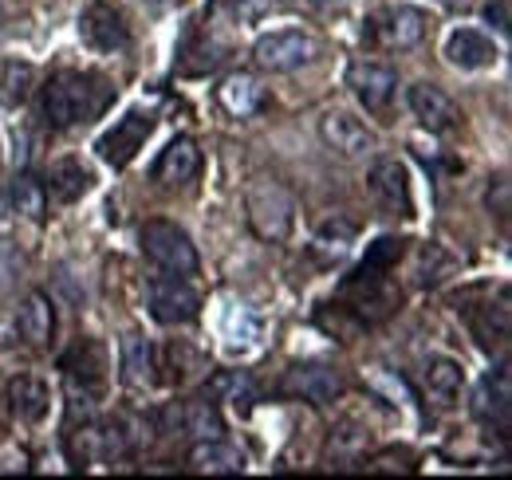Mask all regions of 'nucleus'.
Instances as JSON below:
<instances>
[{"mask_svg":"<svg viewBox=\"0 0 512 480\" xmlns=\"http://www.w3.org/2000/svg\"><path fill=\"white\" fill-rule=\"evenodd\" d=\"M320 138L343 162H375L379 154V134L363 119H355L351 111H323Z\"/></svg>","mask_w":512,"mask_h":480,"instance_id":"nucleus-5","label":"nucleus"},{"mask_svg":"<svg viewBox=\"0 0 512 480\" xmlns=\"http://www.w3.org/2000/svg\"><path fill=\"white\" fill-rule=\"evenodd\" d=\"M32 83H36L32 63L8 60L0 67V103H4V107H20V103L28 99V91H32Z\"/></svg>","mask_w":512,"mask_h":480,"instance_id":"nucleus-30","label":"nucleus"},{"mask_svg":"<svg viewBox=\"0 0 512 480\" xmlns=\"http://www.w3.org/2000/svg\"><path fill=\"white\" fill-rule=\"evenodd\" d=\"M497 44L489 32L481 28H453L446 40V60L457 67V71H485L497 63Z\"/></svg>","mask_w":512,"mask_h":480,"instance_id":"nucleus-15","label":"nucleus"},{"mask_svg":"<svg viewBox=\"0 0 512 480\" xmlns=\"http://www.w3.org/2000/svg\"><path fill=\"white\" fill-rule=\"evenodd\" d=\"M221 331H225V343H229L233 351H249L256 339H260V319H256L245 303H229Z\"/></svg>","mask_w":512,"mask_h":480,"instance_id":"nucleus-29","label":"nucleus"},{"mask_svg":"<svg viewBox=\"0 0 512 480\" xmlns=\"http://www.w3.org/2000/svg\"><path fill=\"white\" fill-rule=\"evenodd\" d=\"M473 418L497 429H509L512 421V386H509V362L497 366V374H485L481 386L473 390Z\"/></svg>","mask_w":512,"mask_h":480,"instance_id":"nucleus-13","label":"nucleus"},{"mask_svg":"<svg viewBox=\"0 0 512 480\" xmlns=\"http://www.w3.org/2000/svg\"><path fill=\"white\" fill-rule=\"evenodd\" d=\"M422 382H426V390L438 398V406H453V402L461 398L465 370H461V362L446 359V355H430V359H426V370H422Z\"/></svg>","mask_w":512,"mask_h":480,"instance_id":"nucleus-24","label":"nucleus"},{"mask_svg":"<svg viewBox=\"0 0 512 480\" xmlns=\"http://www.w3.org/2000/svg\"><path fill=\"white\" fill-rule=\"evenodd\" d=\"M79 32H83V40H87L95 52H119V48L130 44L127 20L119 16V8H111V4H103V0L83 12Z\"/></svg>","mask_w":512,"mask_h":480,"instance_id":"nucleus-14","label":"nucleus"},{"mask_svg":"<svg viewBox=\"0 0 512 480\" xmlns=\"http://www.w3.org/2000/svg\"><path fill=\"white\" fill-rule=\"evenodd\" d=\"M320 56V44L316 36L300 32V28H280V32H264L253 44V60L272 71V75H288V71H300Z\"/></svg>","mask_w":512,"mask_h":480,"instance_id":"nucleus-4","label":"nucleus"},{"mask_svg":"<svg viewBox=\"0 0 512 480\" xmlns=\"http://www.w3.org/2000/svg\"><path fill=\"white\" fill-rule=\"evenodd\" d=\"M402 252H406V240L402 237H379L371 248H367V264H375V268H394L398 260H402Z\"/></svg>","mask_w":512,"mask_h":480,"instance_id":"nucleus-31","label":"nucleus"},{"mask_svg":"<svg viewBox=\"0 0 512 480\" xmlns=\"http://www.w3.org/2000/svg\"><path fill=\"white\" fill-rule=\"evenodd\" d=\"M150 8H174V4H182V0H146Z\"/></svg>","mask_w":512,"mask_h":480,"instance_id":"nucleus-34","label":"nucleus"},{"mask_svg":"<svg viewBox=\"0 0 512 480\" xmlns=\"http://www.w3.org/2000/svg\"><path fill=\"white\" fill-rule=\"evenodd\" d=\"M489 209H493L501 221H509V178H505V174H497L493 185H489Z\"/></svg>","mask_w":512,"mask_h":480,"instance_id":"nucleus-32","label":"nucleus"},{"mask_svg":"<svg viewBox=\"0 0 512 480\" xmlns=\"http://www.w3.org/2000/svg\"><path fill=\"white\" fill-rule=\"evenodd\" d=\"M347 87H351V95L367 111H383V107H390V99L398 91V71L390 63L359 56V60H351V67H347Z\"/></svg>","mask_w":512,"mask_h":480,"instance_id":"nucleus-10","label":"nucleus"},{"mask_svg":"<svg viewBox=\"0 0 512 480\" xmlns=\"http://www.w3.org/2000/svg\"><path fill=\"white\" fill-rule=\"evenodd\" d=\"M119 370L130 390H150L158 382V351L150 347V339H142L138 331L123 335L119 343Z\"/></svg>","mask_w":512,"mask_h":480,"instance_id":"nucleus-17","label":"nucleus"},{"mask_svg":"<svg viewBox=\"0 0 512 480\" xmlns=\"http://www.w3.org/2000/svg\"><path fill=\"white\" fill-rule=\"evenodd\" d=\"M170 414H174V421L190 433L193 441H205V437H221V433H225V418H221L217 402L197 398V402H182V406H174Z\"/></svg>","mask_w":512,"mask_h":480,"instance_id":"nucleus-25","label":"nucleus"},{"mask_svg":"<svg viewBox=\"0 0 512 480\" xmlns=\"http://www.w3.org/2000/svg\"><path fill=\"white\" fill-rule=\"evenodd\" d=\"M249 457L225 441V437H205L190 449V469L193 473H213V477H233V473H245Z\"/></svg>","mask_w":512,"mask_h":480,"instance_id":"nucleus-18","label":"nucleus"},{"mask_svg":"<svg viewBox=\"0 0 512 480\" xmlns=\"http://www.w3.org/2000/svg\"><path fill=\"white\" fill-rule=\"evenodd\" d=\"M91 185H95V174L79 158H60L48 166V189L60 201H79L83 193H91Z\"/></svg>","mask_w":512,"mask_h":480,"instance_id":"nucleus-27","label":"nucleus"},{"mask_svg":"<svg viewBox=\"0 0 512 480\" xmlns=\"http://www.w3.org/2000/svg\"><path fill=\"white\" fill-rule=\"evenodd\" d=\"M154 111H130L123 119L115 122V130H107L99 142H95V150H99V158L107 162V166H115V170H123L134 162V154L146 146V138L154 134Z\"/></svg>","mask_w":512,"mask_h":480,"instance_id":"nucleus-8","label":"nucleus"},{"mask_svg":"<svg viewBox=\"0 0 512 480\" xmlns=\"http://www.w3.org/2000/svg\"><path fill=\"white\" fill-rule=\"evenodd\" d=\"M138 244H142V256L158 268V272H174V276H193L197 272V248H193L190 233L178 225V221H146L138 229Z\"/></svg>","mask_w":512,"mask_h":480,"instance_id":"nucleus-3","label":"nucleus"},{"mask_svg":"<svg viewBox=\"0 0 512 480\" xmlns=\"http://www.w3.org/2000/svg\"><path fill=\"white\" fill-rule=\"evenodd\" d=\"M205 398L209 402H233V406H253L256 398V382L245 370H217L205 378Z\"/></svg>","mask_w":512,"mask_h":480,"instance_id":"nucleus-28","label":"nucleus"},{"mask_svg":"<svg viewBox=\"0 0 512 480\" xmlns=\"http://www.w3.org/2000/svg\"><path fill=\"white\" fill-rule=\"evenodd\" d=\"M245 217H249V229L268 244H280V240L292 237V225H296V201L292 193L280 185V181L256 178L245 189Z\"/></svg>","mask_w":512,"mask_h":480,"instance_id":"nucleus-2","label":"nucleus"},{"mask_svg":"<svg viewBox=\"0 0 512 480\" xmlns=\"http://www.w3.org/2000/svg\"><path fill=\"white\" fill-rule=\"evenodd\" d=\"M371 40L386 52H410L426 40V12L410 4H390L371 20Z\"/></svg>","mask_w":512,"mask_h":480,"instance_id":"nucleus-7","label":"nucleus"},{"mask_svg":"<svg viewBox=\"0 0 512 480\" xmlns=\"http://www.w3.org/2000/svg\"><path fill=\"white\" fill-rule=\"evenodd\" d=\"M146 303L150 315L166 327H182L201 315V292L190 284V276H174V272H162L146 284Z\"/></svg>","mask_w":512,"mask_h":480,"instance_id":"nucleus-6","label":"nucleus"},{"mask_svg":"<svg viewBox=\"0 0 512 480\" xmlns=\"http://www.w3.org/2000/svg\"><path fill=\"white\" fill-rule=\"evenodd\" d=\"M197 174H201V150H197V142L186 138V134L174 138L158 154V162L150 166V178L158 181V185H190Z\"/></svg>","mask_w":512,"mask_h":480,"instance_id":"nucleus-16","label":"nucleus"},{"mask_svg":"<svg viewBox=\"0 0 512 480\" xmlns=\"http://www.w3.org/2000/svg\"><path fill=\"white\" fill-rule=\"evenodd\" d=\"M351 248H355V225L335 217V221H323L320 225V233L308 244V256L320 268H335V264H343L351 256Z\"/></svg>","mask_w":512,"mask_h":480,"instance_id":"nucleus-21","label":"nucleus"},{"mask_svg":"<svg viewBox=\"0 0 512 480\" xmlns=\"http://www.w3.org/2000/svg\"><path fill=\"white\" fill-rule=\"evenodd\" d=\"M4 402H8V414H12V418L32 425V421H40L48 414L52 394H48V386H44L36 374H16V378L8 382V390H4Z\"/></svg>","mask_w":512,"mask_h":480,"instance_id":"nucleus-20","label":"nucleus"},{"mask_svg":"<svg viewBox=\"0 0 512 480\" xmlns=\"http://www.w3.org/2000/svg\"><path fill=\"white\" fill-rule=\"evenodd\" d=\"M217 103H221L233 119H249V115L260 111V103H264V87H260V79L249 75V71H233V75L221 79Z\"/></svg>","mask_w":512,"mask_h":480,"instance_id":"nucleus-22","label":"nucleus"},{"mask_svg":"<svg viewBox=\"0 0 512 480\" xmlns=\"http://www.w3.org/2000/svg\"><path fill=\"white\" fill-rule=\"evenodd\" d=\"M371 193L379 197L386 213L394 217H414V197H410V170L398 158H379L371 166Z\"/></svg>","mask_w":512,"mask_h":480,"instance_id":"nucleus-11","label":"nucleus"},{"mask_svg":"<svg viewBox=\"0 0 512 480\" xmlns=\"http://www.w3.org/2000/svg\"><path fill=\"white\" fill-rule=\"evenodd\" d=\"M406 103H410L414 119L422 122L430 134H449V130H457V126H461V111H457V103L449 99L442 87H434V83H414V87H410V95H406Z\"/></svg>","mask_w":512,"mask_h":480,"instance_id":"nucleus-12","label":"nucleus"},{"mask_svg":"<svg viewBox=\"0 0 512 480\" xmlns=\"http://www.w3.org/2000/svg\"><path fill=\"white\" fill-rule=\"evenodd\" d=\"M339 390H343V378L327 362H292L284 370V378H280V394L300 398V402H312V406L335 402Z\"/></svg>","mask_w":512,"mask_h":480,"instance_id":"nucleus-9","label":"nucleus"},{"mask_svg":"<svg viewBox=\"0 0 512 480\" xmlns=\"http://www.w3.org/2000/svg\"><path fill=\"white\" fill-rule=\"evenodd\" d=\"M312 4H320V8H339V4H347V0H312Z\"/></svg>","mask_w":512,"mask_h":480,"instance_id":"nucleus-35","label":"nucleus"},{"mask_svg":"<svg viewBox=\"0 0 512 480\" xmlns=\"http://www.w3.org/2000/svg\"><path fill=\"white\" fill-rule=\"evenodd\" d=\"M489 24H497V32H509V8H505V0H497V8L489 4Z\"/></svg>","mask_w":512,"mask_h":480,"instance_id":"nucleus-33","label":"nucleus"},{"mask_svg":"<svg viewBox=\"0 0 512 480\" xmlns=\"http://www.w3.org/2000/svg\"><path fill=\"white\" fill-rule=\"evenodd\" d=\"M8 205L24 221H36L40 225L48 217V185L36 178V174H16V181L8 185Z\"/></svg>","mask_w":512,"mask_h":480,"instance_id":"nucleus-26","label":"nucleus"},{"mask_svg":"<svg viewBox=\"0 0 512 480\" xmlns=\"http://www.w3.org/2000/svg\"><path fill=\"white\" fill-rule=\"evenodd\" d=\"M115 103V87L99 71H60L40 87V115L56 130L87 126Z\"/></svg>","mask_w":512,"mask_h":480,"instance_id":"nucleus-1","label":"nucleus"},{"mask_svg":"<svg viewBox=\"0 0 512 480\" xmlns=\"http://www.w3.org/2000/svg\"><path fill=\"white\" fill-rule=\"evenodd\" d=\"M367 445H371V429L363 425V421L347 418L339 421L335 429H331V441H327V461L331 465H355L363 453H367Z\"/></svg>","mask_w":512,"mask_h":480,"instance_id":"nucleus-23","label":"nucleus"},{"mask_svg":"<svg viewBox=\"0 0 512 480\" xmlns=\"http://www.w3.org/2000/svg\"><path fill=\"white\" fill-rule=\"evenodd\" d=\"M16 331L28 347H48L56 335V307L44 292H28L16 311Z\"/></svg>","mask_w":512,"mask_h":480,"instance_id":"nucleus-19","label":"nucleus"}]
</instances>
